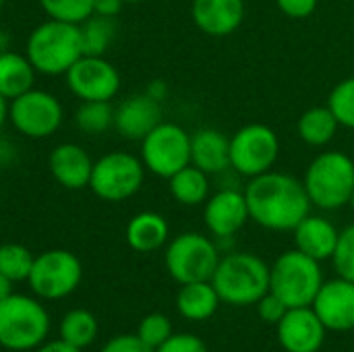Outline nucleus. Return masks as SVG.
<instances>
[{
	"label": "nucleus",
	"instance_id": "0eeeda50",
	"mask_svg": "<svg viewBox=\"0 0 354 352\" xmlns=\"http://www.w3.org/2000/svg\"><path fill=\"white\" fill-rule=\"evenodd\" d=\"M218 245L201 232H183L166 245L164 263L178 284L212 280L220 263Z\"/></svg>",
	"mask_w": 354,
	"mask_h": 352
},
{
	"label": "nucleus",
	"instance_id": "72a5a7b5",
	"mask_svg": "<svg viewBox=\"0 0 354 352\" xmlns=\"http://www.w3.org/2000/svg\"><path fill=\"white\" fill-rule=\"evenodd\" d=\"M332 261H334V268H336L338 276L354 282V224L346 226L344 230H340L338 247L334 251Z\"/></svg>",
	"mask_w": 354,
	"mask_h": 352
},
{
	"label": "nucleus",
	"instance_id": "f03ea898",
	"mask_svg": "<svg viewBox=\"0 0 354 352\" xmlns=\"http://www.w3.org/2000/svg\"><path fill=\"white\" fill-rule=\"evenodd\" d=\"M303 185L313 207L322 212L342 210L354 193V160L346 151H322L309 162Z\"/></svg>",
	"mask_w": 354,
	"mask_h": 352
},
{
	"label": "nucleus",
	"instance_id": "f704fd0d",
	"mask_svg": "<svg viewBox=\"0 0 354 352\" xmlns=\"http://www.w3.org/2000/svg\"><path fill=\"white\" fill-rule=\"evenodd\" d=\"M255 305H257L259 317H261L266 324H270V326H278V324L282 322V317L286 315V311H288V305H286L280 297H276L272 290L266 293Z\"/></svg>",
	"mask_w": 354,
	"mask_h": 352
},
{
	"label": "nucleus",
	"instance_id": "7c9ffc66",
	"mask_svg": "<svg viewBox=\"0 0 354 352\" xmlns=\"http://www.w3.org/2000/svg\"><path fill=\"white\" fill-rule=\"evenodd\" d=\"M48 19L81 25L93 15V0H37Z\"/></svg>",
	"mask_w": 354,
	"mask_h": 352
},
{
	"label": "nucleus",
	"instance_id": "a18cd8bd",
	"mask_svg": "<svg viewBox=\"0 0 354 352\" xmlns=\"http://www.w3.org/2000/svg\"><path fill=\"white\" fill-rule=\"evenodd\" d=\"M4 50H10L8 48V35L4 31H0V52H4Z\"/></svg>",
	"mask_w": 354,
	"mask_h": 352
},
{
	"label": "nucleus",
	"instance_id": "dca6fc26",
	"mask_svg": "<svg viewBox=\"0 0 354 352\" xmlns=\"http://www.w3.org/2000/svg\"><path fill=\"white\" fill-rule=\"evenodd\" d=\"M278 328V342L286 352H317L326 340V326L313 307L288 309Z\"/></svg>",
	"mask_w": 354,
	"mask_h": 352
},
{
	"label": "nucleus",
	"instance_id": "2eb2a0df",
	"mask_svg": "<svg viewBox=\"0 0 354 352\" xmlns=\"http://www.w3.org/2000/svg\"><path fill=\"white\" fill-rule=\"evenodd\" d=\"M313 311L330 332H351L354 330V282L342 276L322 284Z\"/></svg>",
	"mask_w": 354,
	"mask_h": 352
},
{
	"label": "nucleus",
	"instance_id": "a19ab883",
	"mask_svg": "<svg viewBox=\"0 0 354 352\" xmlns=\"http://www.w3.org/2000/svg\"><path fill=\"white\" fill-rule=\"evenodd\" d=\"M35 352H81L79 349L66 344L64 340H56V342H44L41 346H37Z\"/></svg>",
	"mask_w": 354,
	"mask_h": 352
},
{
	"label": "nucleus",
	"instance_id": "e433bc0d",
	"mask_svg": "<svg viewBox=\"0 0 354 352\" xmlns=\"http://www.w3.org/2000/svg\"><path fill=\"white\" fill-rule=\"evenodd\" d=\"M102 352H156L149 349L137 334H122L104 344Z\"/></svg>",
	"mask_w": 354,
	"mask_h": 352
},
{
	"label": "nucleus",
	"instance_id": "f8f14e48",
	"mask_svg": "<svg viewBox=\"0 0 354 352\" xmlns=\"http://www.w3.org/2000/svg\"><path fill=\"white\" fill-rule=\"evenodd\" d=\"M83 278V266L71 251L52 249L33 259L31 274L27 278L35 297L46 301H58L77 290Z\"/></svg>",
	"mask_w": 354,
	"mask_h": 352
},
{
	"label": "nucleus",
	"instance_id": "c756f323",
	"mask_svg": "<svg viewBox=\"0 0 354 352\" xmlns=\"http://www.w3.org/2000/svg\"><path fill=\"white\" fill-rule=\"evenodd\" d=\"M33 255L25 245L4 243L0 245V274L12 282H23L29 278L33 268Z\"/></svg>",
	"mask_w": 354,
	"mask_h": 352
},
{
	"label": "nucleus",
	"instance_id": "412c9836",
	"mask_svg": "<svg viewBox=\"0 0 354 352\" xmlns=\"http://www.w3.org/2000/svg\"><path fill=\"white\" fill-rule=\"evenodd\" d=\"M191 164L205 174H222L230 168V137L205 127L191 133Z\"/></svg>",
	"mask_w": 354,
	"mask_h": 352
},
{
	"label": "nucleus",
	"instance_id": "cd10ccee",
	"mask_svg": "<svg viewBox=\"0 0 354 352\" xmlns=\"http://www.w3.org/2000/svg\"><path fill=\"white\" fill-rule=\"evenodd\" d=\"M97 338V319L87 309H75L66 313L60 322V340L83 351L91 346Z\"/></svg>",
	"mask_w": 354,
	"mask_h": 352
},
{
	"label": "nucleus",
	"instance_id": "393cba45",
	"mask_svg": "<svg viewBox=\"0 0 354 352\" xmlns=\"http://www.w3.org/2000/svg\"><path fill=\"white\" fill-rule=\"evenodd\" d=\"M338 120L334 112L326 106H313L305 110L297 120V135L303 143L311 147H326L338 135Z\"/></svg>",
	"mask_w": 354,
	"mask_h": 352
},
{
	"label": "nucleus",
	"instance_id": "4be33fe9",
	"mask_svg": "<svg viewBox=\"0 0 354 352\" xmlns=\"http://www.w3.org/2000/svg\"><path fill=\"white\" fill-rule=\"evenodd\" d=\"M127 243L133 251L151 253L168 245L170 226L158 212H139L127 224Z\"/></svg>",
	"mask_w": 354,
	"mask_h": 352
},
{
	"label": "nucleus",
	"instance_id": "4468645a",
	"mask_svg": "<svg viewBox=\"0 0 354 352\" xmlns=\"http://www.w3.org/2000/svg\"><path fill=\"white\" fill-rule=\"evenodd\" d=\"M251 220L245 191L236 187H222L203 203V224L216 239H232Z\"/></svg>",
	"mask_w": 354,
	"mask_h": 352
},
{
	"label": "nucleus",
	"instance_id": "09e8293b",
	"mask_svg": "<svg viewBox=\"0 0 354 352\" xmlns=\"http://www.w3.org/2000/svg\"><path fill=\"white\" fill-rule=\"evenodd\" d=\"M2 2H4V0H0V6H2Z\"/></svg>",
	"mask_w": 354,
	"mask_h": 352
},
{
	"label": "nucleus",
	"instance_id": "bb28decb",
	"mask_svg": "<svg viewBox=\"0 0 354 352\" xmlns=\"http://www.w3.org/2000/svg\"><path fill=\"white\" fill-rule=\"evenodd\" d=\"M81 41H83V54L87 56H104L110 46L116 39V19L112 17H100V15H91L89 19H85L81 25Z\"/></svg>",
	"mask_w": 354,
	"mask_h": 352
},
{
	"label": "nucleus",
	"instance_id": "2f4dec72",
	"mask_svg": "<svg viewBox=\"0 0 354 352\" xmlns=\"http://www.w3.org/2000/svg\"><path fill=\"white\" fill-rule=\"evenodd\" d=\"M328 108L334 112L340 127L354 131V77H346L332 87Z\"/></svg>",
	"mask_w": 354,
	"mask_h": 352
},
{
	"label": "nucleus",
	"instance_id": "aec40b11",
	"mask_svg": "<svg viewBox=\"0 0 354 352\" xmlns=\"http://www.w3.org/2000/svg\"><path fill=\"white\" fill-rule=\"evenodd\" d=\"M292 232H295V249H299L301 253L313 257L319 263L334 257L340 230L332 220L309 214L299 222V226Z\"/></svg>",
	"mask_w": 354,
	"mask_h": 352
},
{
	"label": "nucleus",
	"instance_id": "9b49d317",
	"mask_svg": "<svg viewBox=\"0 0 354 352\" xmlns=\"http://www.w3.org/2000/svg\"><path fill=\"white\" fill-rule=\"evenodd\" d=\"M8 120L23 137L46 139L60 129L64 110L54 93L31 87L8 102Z\"/></svg>",
	"mask_w": 354,
	"mask_h": 352
},
{
	"label": "nucleus",
	"instance_id": "b1692460",
	"mask_svg": "<svg viewBox=\"0 0 354 352\" xmlns=\"http://www.w3.org/2000/svg\"><path fill=\"white\" fill-rule=\"evenodd\" d=\"M35 83V68L25 54L4 50L0 52V93L10 102L29 91Z\"/></svg>",
	"mask_w": 354,
	"mask_h": 352
},
{
	"label": "nucleus",
	"instance_id": "5701e85b",
	"mask_svg": "<svg viewBox=\"0 0 354 352\" xmlns=\"http://www.w3.org/2000/svg\"><path fill=\"white\" fill-rule=\"evenodd\" d=\"M220 303L222 301H220L212 280L180 284V290L176 295V309L189 322L209 319L218 311Z\"/></svg>",
	"mask_w": 354,
	"mask_h": 352
},
{
	"label": "nucleus",
	"instance_id": "423d86ee",
	"mask_svg": "<svg viewBox=\"0 0 354 352\" xmlns=\"http://www.w3.org/2000/svg\"><path fill=\"white\" fill-rule=\"evenodd\" d=\"M324 284L319 261L299 249L284 251L270 268V290L280 297L288 309L311 307Z\"/></svg>",
	"mask_w": 354,
	"mask_h": 352
},
{
	"label": "nucleus",
	"instance_id": "a878e982",
	"mask_svg": "<svg viewBox=\"0 0 354 352\" xmlns=\"http://www.w3.org/2000/svg\"><path fill=\"white\" fill-rule=\"evenodd\" d=\"M168 189L176 203L187 207H197L203 205L212 195V180L209 174L189 164L168 178Z\"/></svg>",
	"mask_w": 354,
	"mask_h": 352
},
{
	"label": "nucleus",
	"instance_id": "7ed1b4c3",
	"mask_svg": "<svg viewBox=\"0 0 354 352\" xmlns=\"http://www.w3.org/2000/svg\"><path fill=\"white\" fill-rule=\"evenodd\" d=\"M212 284L222 303L249 307L270 293V266L255 253L234 251L220 257Z\"/></svg>",
	"mask_w": 354,
	"mask_h": 352
},
{
	"label": "nucleus",
	"instance_id": "ddd939ff",
	"mask_svg": "<svg viewBox=\"0 0 354 352\" xmlns=\"http://www.w3.org/2000/svg\"><path fill=\"white\" fill-rule=\"evenodd\" d=\"M64 77L68 89L81 102H112L120 91V73L104 56L83 54Z\"/></svg>",
	"mask_w": 354,
	"mask_h": 352
},
{
	"label": "nucleus",
	"instance_id": "58836bf2",
	"mask_svg": "<svg viewBox=\"0 0 354 352\" xmlns=\"http://www.w3.org/2000/svg\"><path fill=\"white\" fill-rule=\"evenodd\" d=\"M124 6V0H93V15L116 19Z\"/></svg>",
	"mask_w": 354,
	"mask_h": 352
},
{
	"label": "nucleus",
	"instance_id": "9d476101",
	"mask_svg": "<svg viewBox=\"0 0 354 352\" xmlns=\"http://www.w3.org/2000/svg\"><path fill=\"white\" fill-rule=\"evenodd\" d=\"M141 162L147 172L170 178L191 164V135L176 122L162 120L141 141Z\"/></svg>",
	"mask_w": 354,
	"mask_h": 352
},
{
	"label": "nucleus",
	"instance_id": "c85d7f7f",
	"mask_svg": "<svg viewBox=\"0 0 354 352\" xmlns=\"http://www.w3.org/2000/svg\"><path fill=\"white\" fill-rule=\"evenodd\" d=\"M114 110L110 102H83L75 112V124L87 135H102L114 127Z\"/></svg>",
	"mask_w": 354,
	"mask_h": 352
},
{
	"label": "nucleus",
	"instance_id": "ea45409f",
	"mask_svg": "<svg viewBox=\"0 0 354 352\" xmlns=\"http://www.w3.org/2000/svg\"><path fill=\"white\" fill-rule=\"evenodd\" d=\"M145 93H147V95H151V98H153V100H158V102H164V98L168 95V85H166L164 81L156 79V81H151V83L147 85Z\"/></svg>",
	"mask_w": 354,
	"mask_h": 352
},
{
	"label": "nucleus",
	"instance_id": "c03bdc74",
	"mask_svg": "<svg viewBox=\"0 0 354 352\" xmlns=\"http://www.w3.org/2000/svg\"><path fill=\"white\" fill-rule=\"evenodd\" d=\"M6 120H8V100L0 93V129L4 127Z\"/></svg>",
	"mask_w": 354,
	"mask_h": 352
},
{
	"label": "nucleus",
	"instance_id": "a211bd4d",
	"mask_svg": "<svg viewBox=\"0 0 354 352\" xmlns=\"http://www.w3.org/2000/svg\"><path fill=\"white\" fill-rule=\"evenodd\" d=\"M191 19L205 35H232L245 21V0H193Z\"/></svg>",
	"mask_w": 354,
	"mask_h": 352
},
{
	"label": "nucleus",
	"instance_id": "4c0bfd02",
	"mask_svg": "<svg viewBox=\"0 0 354 352\" xmlns=\"http://www.w3.org/2000/svg\"><path fill=\"white\" fill-rule=\"evenodd\" d=\"M319 0H276V6L290 19H307L315 12Z\"/></svg>",
	"mask_w": 354,
	"mask_h": 352
},
{
	"label": "nucleus",
	"instance_id": "20e7f679",
	"mask_svg": "<svg viewBox=\"0 0 354 352\" xmlns=\"http://www.w3.org/2000/svg\"><path fill=\"white\" fill-rule=\"evenodd\" d=\"M25 56L35 73L58 77L83 56V41L79 25L48 19L39 23L27 37Z\"/></svg>",
	"mask_w": 354,
	"mask_h": 352
},
{
	"label": "nucleus",
	"instance_id": "c9c22d12",
	"mask_svg": "<svg viewBox=\"0 0 354 352\" xmlns=\"http://www.w3.org/2000/svg\"><path fill=\"white\" fill-rule=\"evenodd\" d=\"M156 352H207V346L195 334H172Z\"/></svg>",
	"mask_w": 354,
	"mask_h": 352
},
{
	"label": "nucleus",
	"instance_id": "f3484780",
	"mask_svg": "<svg viewBox=\"0 0 354 352\" xmlns=\"http://www.w3.org/2000/svg\"><path fill=\"white\" fill-rule=\"evenodd\" d=\"M164 120L162 102L151 95L135 93L127 98L114 110V129L129 141H141L149 131H153Z\"/></svg>",
	"mask_w": 354,
	"mask_h": 352
},
{
	"label": "nucleus",
	"instance_id": "49530a36",
	"mask_svg": "<svg viewBox=\"0 0 354 352\" xmlns=\"http://www.w3.org/2000/svg\"><path fill=\"white\" fill-rule=\"evenodd\" d=\"M348 205H351V210L354 212V193H353V197H351V203H348Z\"/></svg>",
	"mask_w": 354,
	"mask_h": 352
},
{
	"label": "nucleus",
	"instance_id": "1a4fd4ad",
	"mask_svg": "<svg viewBox=\"0 0 354 352\" xmlns=\"http://www.w3.org/2000/svg\"><path fill=\"white\" fill-rule=\"evenodd\" d=\"M145 166L139 156L129 151H110L93 162L89 189L102 201L118 203L133 197L145 180Z\"/></svg>",
	"mask_w": 354,
	"mask_h": 352
},
{
	"label": "nucleus",
	"instance_id": "de8ad7c7",
	"mask_svg": "<svg viewBox=\"0 0 354 352\" xmlns=\"http://www.w3.org/2000/svg\"><path fill=\"white\" fill-rule=\"evenodd\" d=\"M124 2H131V4H135V2H143V0H124Z\"/></svg>",
	"mask_w": 354,
	"mask_h": 352
},
{
	"label": "nucleus",
	"instance_id": "6e6552de",
	"mask_svg": "<svg viewBox=\"0 0 354 352\" xmlns=\"http://www.w3.org/2000/svg\"><path fill=\"white\" fill-rule=\"evenodd\" d=\"M278 158V133L263 122H249L230 137V168L245 178L274 170Z\"/></svg>",
	"mask_w": 354,
	"mask_h": 352
},
{
	"label": "nucleus",
	"instance_id": "39448f33",
	"mask_svg": "<svg viewBox=\"0 0 354 352\" xmlns=\"http://www.w3.org/2000/svg\"><path fill=\"white\" fill-rule=\"evenodd\" d=\"M50 332V315L44 305L25 295L0 301V346L25 352L41 346Z\"/></svg>",
	"mask_w": 354,
	"mask_h": 352
},
{
	"label": "nucleus",
	"instance_id": "f257e3e1",
	"mask_svg": "<svg viewBox=\"0 0 354 352\" xmlns=\"http://www.w3.org/2000/svg\"><path fill=\"white\" fill-rule=\"evenodd\" d=\"M243 191L251 220L272 232L295 230L313 207L303 180L278 170L249 178Z\"/></svg>",
	"mask_w": 354,
	"mask_h": 352
},
{
	"label": "nucleus",
	"instance_id": "6ab92c4d",
	"mask_svg": "<svg viewBox=\"0 0 354 352\" xmlns=\"http://www.w3.org/2000/svg\"><path fill=\"white\" fill-rule=\"evenodd\" d=\"M48 168L60 187L68 191H81L89 187L93 160L79 143H60L50 151Z\"/></svg>",
	"mask_w": 354,
	"mask_h": 352
},
{
	"label": "nucleus",
	"instance_id": "37998d69",
	"mask_svg": "<svg viewBox=\"0 0 354 352\" xmlns=\"http://www.w3.org/2000/svg\"><path fill=\"white\" fill-rule=\"evenodd\" d=\"M12 280H8L4 274H0V301H4V299H8L10 295H12Z\"/></svg>",
	"mask_w": 354,
	"mask_h": 352
},
{
	"label": "nucleus",
	"instance_id": "79ce46f5",
	"mask_svg": "<svg viewBox=\"0 0 354 352\" xmlns=\"http://www.w3.org/2000/svg\"><path fill=\"white\" fill-rule=\"evenodd\" d=\"M12 158H15V149L10 147V143H8V141L0 139V166L8 164Z\"/></svg>",
	"mask_w": 354,
	"mask_h": 352
},
{
	"label": "nucleus",
	"instance_id": "473e14b6",
	"mask_svg": "<svg viewBox=\"0 0 354 352\" xmlns=\"http://www.w3.org/2000/svg\"><path fill=\"white\" fill-rule=\"evenodd\" d=\"M137 336L149 346V349H160L170 336H172V324L166 315L162 313H149L141 319L137 328Z\"/></svg>",
	"mask_w": 354,
	"mask_h": 352
}]
</instances>
